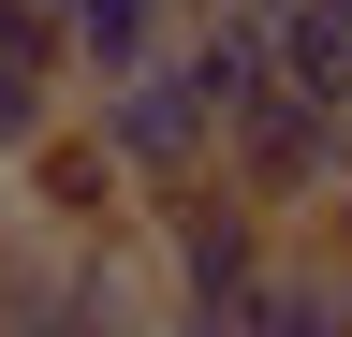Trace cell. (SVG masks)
I'll return each mask as SVG.
<instances>
[{
	"mask_svg": "<svg viewBox=\"0 0 352 337\" xmlns=\"http://www.w3.org/2000/svg\"><path fill=\"white\" fill-rule=\"evenodd\" d=\"M132 249H147V279H162V323H176V337H220L294 235L264 220L250 191H220V161H206V176H176V191L132 205Z\"/></svg>",
	"mask_w": 352,
	"mask_h": 337,
	"instance_id": "1",
	"label": "cell"
},
{
	"mask_svg": "<svg viewBox=\"0 0 352 337\" xmlns=\"http://www.w3.org/2000/svg\"><path fill=\"white\" fill-rule=\"evenodd\" d=\"M74 117H88V147L118 161V191H132V205L220 161V117L191 103V73H176V59H132V73H103V89H74Z\"/></svg>",
	"mask_w": 352,
	"mask_h": 337,
	"instance_id": "2",
	"label": "cell"
},
{
	"mask_svg": "<svg viewBox=\"0 0 352 337\" xmlns=\"http://www.w3.org/2000/svg\"><path fill=\"white\" fill-rule=\"evenodd\" d=\"M323 161H338V117H323V103H294V89H264V103L220 117V191H250L279 235L323 220Z\"/></svg>",
	"mask_w": 352,
	"mask_h": 337,
	"instance_id": "3",
	"label": "cell"
},
{
	"mask_svg": "<svg viewBox=\"0 0 352 337\" xmlns=\"http://www.w3.org/2000/svg\"><path fill=\"white\" fill-rule=\"evenodd\" d=\"M0 205H15V220H44V235H132V191H118V161L88 147V117H74V103H59V132L0 176Z\"/></svg>",
	"mask_w": 352,
	"mask_h": 337,
	"instance_id": "4",
	"label": "cell"
},
{
	"mask_svg": "<svg viewBox=\"0 0 352 337\" xmlns=\"http://www.w3.org/2000/svg\"><path fill=\"white\" fill-rule=\"evenodd\" d=\"M162 59L191 73V103H206V117H235V103H264V89H279V59H264V0L176 15V45H162Z\"/></svg>",
	"mask_w": 352,
	"mask_h": 337,
	"instance_id": "5",
	"label": "cell"
},
{
	"mask_svg": "<svg viewBox=\"0 0 352 337\" xmlns=\"http://www.w3.org/2000/svg\"><path fill=\"white\" fill-rule=\"evenodd\" d=\"M264 59H279L294 103L352 117V0H264Z\"/></svg>",
	"mask_w": 352,
	"mask_h": 337,
	"instance_id": "6",
	"label": "cell"
},
{
	"mask_svg": "<svg viewBox=\"0 0 352 337\" xmlns=\"http://www.w3.org/2000/svg\"><path fill=\"white\" fill-rule=\"evenodd\" d=\"M162 45H176V0H59V89H103Z\"/></svg>",
	"mask_w": 352,
	"mask_h": 337,
	"instance_id": "7",
	"label": "cell"
},
{
	"mask_svg": "<svg viewBox=\"0 0 352 337\" xmlns=\"http://www.w3.org/2000/svg\"><path fill=\"white\" fill-rule=\"evenodd\" d=\"M220 337H352V308H338V279H323V249H308V235H294V249H279V264H264V279H250V308H235V323H220Z\"/></svg>",
	"mask_w": 352,
	"mask_h": 337,
	"instance_id": "8",
	"label": "cell"
},
{
	"mask_svg": "<svg viewBox=\"0 0 352 337\" xmlns=\"http://www.w3.org/2000/svg\"><path fill=\"white\" fill-rule=\"evenodd\" d=\"M59 103H74L59 73H15V59H0V176H15V161H30L44 132H59Z\"/></svg>",
	"mask_w": 352,
	"mask_h": 337,
	"instance_id": "9",
	"label": "cell"
},
{
	"mask_svg": "<svg viewBox=\"0 0 352 337\" xmlns=\"http://www.w3.org/2000/svg\"><path fill=\"white\" fill-rule=\"evenodd\" d=\"M308 249H323V279H338V308H352V220H308Z\"/></svg>",
	"mask_w": 352,
	"mask_h": 337,
	"instance_id": "10",
	"label": "cell"
},
{
	"mask_svg": "<svg viewBox=\"0 0 352 337\" xmlns=\"http://www.w3.org/2000/svg\"><path fill=\"white\" fill-rule=\"evenodd\" d=\"M323 220H352V117H338V161H323Z\"/></svg>",
	"mask_w": 352,
	"mask_h": 337,
	"instance_id": "11",
	"label": "cell"
},
{
	"mask_svg": "<svg viewBox=\"0 0 352 337\" xmlns=\"http://www.w3.org/2000/svg\"><path fill=\"white\" fill-rule=\"evenodd\" d=\"M176 15H220V0H176Z\"/></svg>",
	"mask_w": 352,
	"mask_h": 337,
	"instance_id": "12",
	"label": "cell"
},
{
	"mask_svg": "<svg viewBox=\"0 0 352 337\" xmlns=\"http://www.w3.org/2000/svg\"><path fill=\"white\" fill-rule=\"evenodd\" d=\"M0 220H15V205H0Z\"/></svg>",
	"mask_w": 352,
	"mask_h": 337,
	"instance_id": "13",
	"label": "cell"
}]
</instances>
